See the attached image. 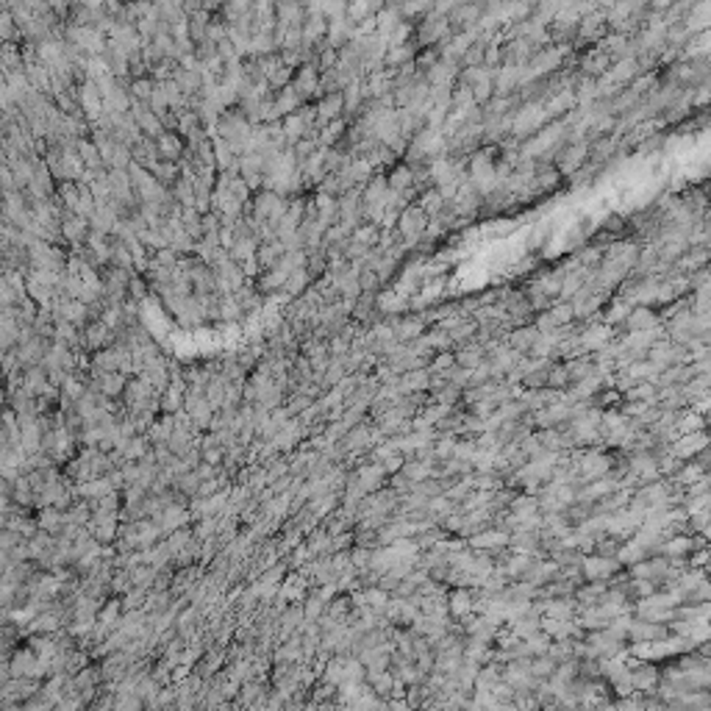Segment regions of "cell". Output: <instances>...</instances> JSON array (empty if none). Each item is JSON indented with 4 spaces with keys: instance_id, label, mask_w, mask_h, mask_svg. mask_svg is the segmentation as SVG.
Segmentation results:
<instances>
[{
    "instance_id": "obj_1",
    "label": "cell",
    "mask_w": 711,
    "mask_h": 711,
    "mask_svg": "<svg viewBox=\"0 0 711 711\" xmlns=\"http://www.w3.org/2000/svg\"><path fill=\"white\" fill-rule=\"evenodd\" d=\"M631 686H634V695H656L661 686L659 664L631 659Z\"/></svg>"
},
{
    "instance_id": "obj_2",
    "label": "cell",
    "mask_w": 711,
    "mask_h": 711,
    "mask_svg": "<svg viewBox=\"0 0 711 711\" xmlns=\"http://www.w3.org/2000/svg\"><path fill=\"white\" fill-rule=\"evenodd\" d=\"M620 559L617 556H586L584 564H581V573H584L586 581H592V584H606L609 578H614L617 573H620Z\"/></svg>"
},
{
    "instance_id": "obj_3",
    "label": "cell",
    "mask_w": 711,
    "mask_h": 711,
    "mask_svg": "<svg viewBox=\"0 0 711 711\" xmlns=\"http://www.w3.org/2000/svg\"><path fill=\"white\" fill-rule=\"evenodd\" d=\"M81 336H84V351H106V348H114L117 345V331H111L106 323L101 320H95V323H89L86 328L81 331Z\"/></svg>"
},
{
    "instance_id": "obj_4",
    "label": "cell",
    "mask_w": 711,
    "mask_h": 711,
    "mask_svg": "<svg viewBox=\"0 0 711 711\" xmlns=\"http://www.w3.org/2000/svg\"><path fill=\"white\" fill-rule=\"evenodd\" d=\"M320 67H317V61H308L303 67H298L295 70V78H292V89L303 98V101H311V95H317L320 92Z\"/></svg>"
},
{
    "instance_id": "obj_5",
    "label": "cell",
    "mask_w": 711,
    "mask_h": 711,
    "mask_svg": "<svg viewBox=\"0 0 711 711\" xmlns=\"http://www.w3.org/2000/svg\"><path fill=\"white\" fill-rule=\"evenodd\" d=\"M61 233H64V242H70L73 248H81V245H86L92 228H89V220L78 217L76 211H64L61 214Z\"/></svg>"
},
{
    "instance_id": "obj_6",
    "label": "cell",
    "mask_w": 711,
    "mask_h": 711,
    "mask_svg": "<svg viewBox=\"0 0 711 711\" xmlns=\"http://www.w3.org/2000/svg\"><path fill=\"white\" fill-rule=\"evenodd\" d=\"M425 228H428V214H425L420 206H408V208H403V214H400V236H403V239L414 242V239L423 236V231Z\"/></svg>"
},
{
    "instance_id": "obj_7",
    "label": "cell",
    "mask_w": 711,
    "mask_h": 711,
    "mask_svg": "<svg viewBox=\"0 0 711 711\" xmlns=\"http://www.w3.org/2000/svg\"><path fill=\"white\" fill-rule=\"evenodd\" d=\"M156 145H158V158L170 161V164H181V158L186 153V142L181 133H161L156 139Z\"/></svg>"
},
{
    "instance_id": "obj_8",
    "label": "cell",
    "mask_w": 711,
    "mask_h": 711,
    "mask_svg": "<svg viewBox=\"0 0 711 711\" xmlns=\"http://www.w3.org/2000/svg\"><path fill=\"white\" fill-rule=\"evenodd\" d=\"M706 445H709V433H703V431L684 433V436L672 445V453H675V458L697 456V453H703V450H706Z\"/></svg>"
},
{
    "instance_id": "obj_9",
    "label": "cell",
    "mask_w": 711,
    "mask_h": 711,
    "mask_svg": "<svg viewBox=\"0 0 711 711\" xmlns=\"http://www.w3.org/2000/svg\"><path fill=\"white\" fill-rule=\"evenodd\" d=\"M356 481L361 483V489H364V492H381L383 481H386V467H383L381 461L364 464V467H358Z\"/></svg>"
},
{
    "instance_id": "obj_10",
    "label": "cell",
    "mask_w": 711,
    "mask_h": 711,
    "mask_svg": "<svg viewBox=\"0 0 711 711\" xmlns=\"http://www.w3.org/2000/svg\"><path fill=\"white\" fill-rule=\"evenodd\" d=\"M36 523H39V531L51 533V536H61L64 528H67V514L56 506H45L39 508Z\"/></svg>"
},
{
    "instance_id": "obj_11",
    "label": "cell",
    "mask_w": 711,
    "mask_h": 711,
    "mask_svg": "<svg viewBox=\"0 0 711 711\" xmlns=\"http://www.w3.org/2000/svg\"><path fill=\"white\" fill-rule=\"evenodd\" d=\"M314 106H317V114H320V131H323V126L345 117V98H342V92L339 95H326V98H320Z\"/></svg>"
},
{
    "instance_id": "obj_12",
    "label": "cell",
    "mask_w": 711,
    "mask_h": 711,
    "mask_svg": "<svg viewBox=\"0 0 711 711\" xmlns=\"http://www.w3.org/2000/svg\"><path fill=\"white\" fill-rule=\"evenodd\" d=\"M314 206H317V217H320V226L328 231L333 228L336 223H339V201L336 198H331V195H323V192H317V198H314Z\"/></svg>"
},
{
    "instance_id": "obj_13",
    "label": "cell",
    "mask_w": 711,
    "mask_h": 711,
    "mask_svg": "<svg viewBox=\"0 0 711 711\" xmlns=\"http://www.w3.org/2000/svg\"><path fill=\"white\" fill-rule=\"evenodd\" d=\"M76 148H78V153H81V158H84V164H86V170H89V173H101V170H106L101 151H98V145H95L89 136L78 139Z\"/></svg>"
},
{
    "instance_id": "obj_14",
    "label": "cell",
    "mask_w": 711,
    "mask_h": 711,
    "mask_svg": "<svg viewBox=\"0 0 711 711\" xmlns=\"http://www.w3.org/2000/svg\"><path fill=\"white\" fill-rule=\"evenodd\" d=\"M348 123H345V117H339V120H333L328 126H323L320 131V145L323 148H336V145H342L345 142V136H348Z\"/></svg>"
},
{
    "instance_id": "obj_15",
    "label": "cell",
    "mask_w": 711,
    "mask_h": 711,
    "mask_svg": "<svg viewBox=\"0 0 711 711\" xmlns=\"http://www.w3.org/2000/svg\"><path fill=\"white\" fill-rule=\"evenodd\" d=\"M448 609H450V614L458 617V620L470 617V611L475 609L473 592H467V589H453V592H450V597H448Z\"/></svg>"
},
{
    "instance_id": "obj_16",
    "label": "cell",
    "mask_w": 711,
    "mask_h": 711,
    "mask_svg": "<svg viewBox=\"0 0 711 711\" xmlns=\"http://www.w3.org/2000/svg\"><path fill=\"white\" fill-rule=\"evenodd\" d=\"M173 195L183 208H198V192H195V178L181 176L173 186Z\"/></svg>"
},
{
    "instance_id": "obj_17",
    "label": "cell",
    "mask_w": 711,
    "mask_h": 711,
    "mask_svg": "<svg viewBox=\"0 0 711 711\" xmlns=\"http://www.w3.org/2000/svg\"><path fill=\"white\" fill-rule=\"evenodd\" d=\"M120 361H123V351L114 345V348H106L92 358V370H98V373H120Z\"/></svg>"
},
{
    "instance_id": "obj_18",
    "label": "cell",
    "mask_w": 711,
    "mask_h": 711,
    "mask_svg": "<svg viewBox=\"0 0 711 711\" xmlns=\"http://www.w3.org/2000/svg\"><path fill=\"white\" fill-rule=\"evenodd\" d=\"M470 545L478 550V548H503V545H511V533L506 531H498V528H492V531H481L475 533L473 539H470Z\"/></svg>"
},
{
    "instance_id": "obj_19",
    "label": "cell",
    "mask_w": 711,
    "mask_h": 711,
    "mask_svg": "<svg viewBox=\"0 0 711 711\" xmlns=\"http://www.w3.org/2000/svg\"><path fill=\"white\" fill-rule=\"evenodd\" d=\"M414 181H417V178H414V173H411V167H408V164H395V167H392V173L386 176V183H389V189H392V192H406Z\"/></svg>"
},
{
    "instance_id": "obj_20",
    "label": "cell",
    "mask_w": 711,
    "mask_h": 711,
    "mask_svg": "<svg viewBox=\"0 0 711 711\" xmlns=\"http://www.w3.org/2000/svg\"><path fill=\"white\" fill-rule=\"evenodd\" d=\"M531 675L536 681H550L553 675H556V670H559V664L550 659V656H533L531 659Z\"/></svg>"
},
{
    "instance_id": "obj_21",
    "label": "cell",
    "mask_w": 711,
    "mask_h": 711,
    "mask_svg": "<svg viewBox=\"0 0 711 711\" xmlns=\"http://www.w3.org/2000/svg\"><path fill=\"white\" fill-rule=\"evenodd\" d=\"M308 283H311V276H308V270H295L289 281H286V286L281 289L286 298H303V289H308Z\"/></svg>"
},
{
    "instance_id": "obj_22",
    "label": "cell",
    "mask_w": 711,
    "mask_h": 711,
    "mask_svg": "<svg viewBox=\"0 0 711 711\" xmlns=\"http://www.w3.org/2000/svg\"><path fill=\"white\" fill-rule=\"evenodd\" d=\"M220 14H223V20H226L228 26H236L239 20H245V17H251V14H253V6H251L248 0H239V3H226Z\"/></svg>"
},
{
    "instance_id": "obj_23",
    "label": "cell",
    "mask_w": 711,
    "mask_h": 711,
    "mask_svg": "<svg viewBox=\"0 0 711 711\" xmlns=\"http://www.w3.org/2000/svg\"><path fill=\"white\" fill-rule=\"evenodd\" d=\"M181 220H183V228H186V233H189L195 242H201V239H203V214H201L198 208H183Z\"/></svg>"
},
{
    "instance_id": "obj_24",
    "label": "cell",
    "mask_w": 711,
    "mask_h": 711,
    "mask_svg": "<svg viewBox=\"0 0 711 711\" xmlns=\"http://www.w3.org/2000/svg\"><path fill=\"white\" fill-rule=\"evenodd\" d=\"M56 198L61 201V206H64L67 211H76L78 201H81V189H78V181H64V183H59V189H56Z\"/></svg>"
},
{
    "instance_id": "obj_25",
    "label": "cell",
    "mask_w": 711,
    "mask_h": 711,
    "mask_svg": "<svg viewBox=\"0 0 711 711\" xmlns=\"http://www.w3.org/2000/svg\"><path fill=\"white\" fill-rule=\"evenodd\" d=\"M342 98H345V114H356V111H361L364 106V86H361V81H356L351 84L345 92H342Z\"/></svg>"
},
{
    "instance_id": "obj_26",
    "label": "cell",
    "mask_w": 711,
    "mask_h": 711,
    "mask_svg": "<svg viewBox=\"0 0 711 711\" xmlns=\"http://www.w3.org/2000/svg\"><path fill=\"white\" fill-rule=\"evenodd\" d=\"M153 92H156V81H153V78L131 81V101H139V103H148V106H151Z\"/></svg>"
},
{
    "instance_id": "obj_27",
    "label": "cell",
    "mask_w": 711,
    "mask_h": 711,
    "mask_svg": "<svg viewBox=\"0 0 711 711\" xmlns=\"http://www.w3.org/2000/svg\"><path fill=\"white\" fill-rule=\"evenodd\" d=\"M176 431V417H164V420H158V423H153L151 428V439L156 445H167L170 442V436Z\"/></svg>"
},
{
    "instance_id": "obj_28",
    "label": "cell",
    "mask_w": 711,
    "mask_h": 711,
    "mask_svg": "<svg viewBox=\"0 0 711 711\" xmlns=\"http://www.w3.org/2000/svg\"><path fill=\"white\" fill-rule=\"evenodd\" d=\"M323 606H326V600L314 592V595H308L303 600V611H306V622H320V617H323Z\"/></svg>"
},
{
    "instance_id": "obj_29",
    "label": "cell",
    "mask_w": 711,
    "mask_h": 711,
    "mask_svg": "<svg viewBox=\"0 0 711 711\" xmlns=\"http://www.w3.org/2000/svg\"><path fill=\"white\" fill-rule=\"evenodd\" d=\"M217 531H220V517H206V520L198 523V528H195V539L198 542H208Z\"/></svg>"
},
{
    "instance_id": "obj_30",
    "label": "cell",
    "mask_w": 711,
    "mask_h": 711,
    "mask_svg": "<svg viewBox=\"0 0 711 711\" xmlns=\"http://www.w3.org/2000/svg\"><path fill=\"white\" fill-rule=\"evenodd\" d=\"M145 709V700L139 695H117V703L111 711H142Z\"/></svg>"
},
{
    "instance_id": "obj_31",
    "label": "cell",
    "mask_w": 711,
    "mask_h": 711,
    "mask_svg": "<svg viewBox=\"0 0 711 711\" xmlns=\"http://www.w3.org/2000/svg\"><path fill=\"white\" fill-rule=\"evenodd\" d=\"M258 697H261V684H256V681L242 684V692H239V706H253Z\"/></svg>"
},
{
    "instance_id": "obj_32",
    "label": "cell",
    "mask_w": 711,
    "mask_h": 711,
    "mask_svg": "<svg viewBox=\"0 0 711 711\" xmlns=\"http://www.w3.org/2000/svg\"><path fill=\"white\" fill-rule=\"evenodd\" d=\"M414 56V48L411 45H400V48H389V53H386V64H400V61H408Z\"/></svg>"
},
{
    "instance_id": "obj_33",
    "label": "cell",
    "mask_w": 711,
    "mask_h": 711,
    "mask_svg": "<svg viewBox=\"0 0 711 711\" xmlns=\"http://www.w3.org/2000/svg\"><path fill=\"white\" fill-rule=\"evenodd\" d=\"M145 295H148V283H145V278L133 276L131 286H128V298H131V301H145Z\"/></svg>"
},
{
    "instance_id": "obj_34",
    "label": "cell",
    "mask_w": 711,
    "mask_h": 711,
    "mask_svg": "<svg viewBox=\"0 0 711 711\" xmlns=\"http://www.w3.org/2000/svg\"><path fill=\"white\" fill-rule=\"evenodd\" d=\"M358 283H361V292H375V286L381 283V278H378V273L364 270V273H361V278H358Z\"/></svg>"
},
{
    "instance_id": "obj_35",
    "label": "cell",
    "mask_w": 711,
    "mask_h": 711,
    "mask_svg": "<svg viewBox=\"0 0 711 711\" xmlns=\"http://www.w3.org/2000/svg\"><path fill=\"white\" fill-rule=\"evenodd\" d=\"M381 464L386 467V473H400L406 461H403V456H400V453H395V456H389L386 461H381Z\"/></svg>"
},
{
    "instance_id": "obj_36",
    "label": "cell",
    "mask_w": 711,
    "mask_h": 711,
    "mask_svg": "<svg viewBox=\"0 0 711 711\" xmlns=\"http://www.w3.org/2000/svg\"><path fill=\"white\" fill-rule=\"evenodd\" d=\"M195 473H198V478H201V481H214V467H211V464H206V461L198 464V470H195Z\"/></svg>"
},
{
    "instance_id": "obj_37",
    "label": "cell",
    "mask_w": 711,
    "mask_h": 711,
    "mask_svg": "<svg viewBox=\"0 0 711 711\" xmlns=\"http://www.w3.org/2000/svg\"><path fill=\"white\" fill-rule=\"evenodd\" d=\"M389 709L392 711H417V709H411V706H408L406 697H400V700H389Z\"/></svg>"
},
{
    "instance_id": "obj_38",
    "label": "cell",
    "mask_w": 711,
    "mask_h": 711,
    "mask_svg": "<svg viewBox=\"0 0 711 711\" xmlns=\"http://www.w3.org/2000/svg\"><path fill=\"white\" fill-rule=\"evenodd\" d=\"M375 711H392V709H389V700H381V703L375 706Z\"/></svg>"
}]
</instances>
